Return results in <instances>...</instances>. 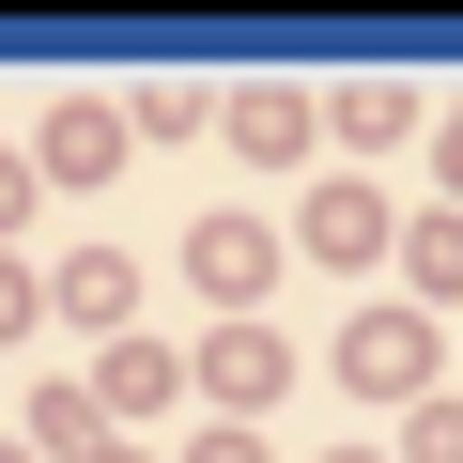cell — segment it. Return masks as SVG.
Wrapping results in <instances>:
<instances>
[{
    "label": "cell",
    "instance_id": "6da1fadb",
    "mask_svg": "<svg viewBox=\"0 0 463 463\" xmlns=\"http://www.w3.org/2000/svg\"><path fill=\"white\" fill-rule=\"evenodd\" d=\"M185 279H201L216 309H248V294L279 279V248H263V232H248V216H201V248H185Z\"/></svg>",
    "mask_w": 463,
    "mask_h": 463
},
{
    "label": "cell",
    "instance_id": "277c9868",
    "mask_svg": "<svg viewBox=\"0 0 463 463\" xmlns=\"http://www.w3.org/2000/svg\"><path fill=\"white\" fill-rule=\"evenodd\" d=\"M417 355H432L417 325H355V340H340V371H371V386H417Z\"/></svg>",
    "mask_w": 463,
    "mask_h": 463
},
{
    "label": "cell",
    "instance_id": "52a82bcc",
    "mask_svg": "<svg viewBox=\"0 0 463 463\" xmlns=\"http://www.w3.org/2000/svg\"><path fill=\"white\" fill-rule=\"evenodd\" d=\"M417 463H463V402H432V417H417Z\"/></svg>",
    "mask_w": 463,
    "mask_h": 463
},
{
    "label": "cell",
    "instance_id": "8992f818",
    "mask_svg": "<svg viewBox=\"0 0 463 463\" xmlns=\"http://www.w3.org/2000/svg\"><path fill=\"white\" fill-rule=\"evenodd\" d=\"M417 279H432V294H463V216H432V232H417Z\"/></svg>",
    "mask_w": 463,
    "mask_h": 463
},
{
    "label": "cell",
    "instance_id": "9c48e42d",
    "mask_svg": "<svg viewBox=\"0 0 463 463\" xmlns=\"http://www.w3.org/2000/svg\"><path fill=\"white\" fill-rule=\"evenodd\" d=\"M0 325H32V294H16V279H0Z\"/></svg>",
    "mask_w": 463,
    "mask_h": 463
},
{
    "label": "cell",
    "instance_id": "7a4b0ae2",
    "mask_svg": "<svg viewBox=\"0 0 463 463\" xmlns=\"http://www.w3.org/2000/svg\"><path fill=\"white\" fill-rule=\"evenodd\" d=\"M309 248H325V263H371V248H386L371 185H325V201H309Z\"/></svg>",
    "mask_w": 463,
    "mask_h": 463
},
{
    "label": "cell",
    "instance_id": "5b68a950",
    "mask_svg": "<svg viewBox=\"0 0 463 463\" xmlns=\"http://www.w3.org/2000/svg\"><path fill=\"white\" fill-rule=\"evenodd\" d=\"M124 294H139V279H124V263H109V248H93V263H62V309H93V325H109V309H124Z\"/></svg>",
    "mask_w": 463,
    "mask_h": 463
},
{
    "label": "cell",
    "instance_id": "ba28073f",
    "mask_svg": "<svg viewBox=\"0 0 463 463\" xmlns=\"http://www.w3.org/2000/svg\"><path fill=\"white\" fill-rule=\"evenodd\" d=\"M201 463H263V448H248V432H216V448H201Z\"/></svg>",
    "mask_w": 463,
    "mask_h": 463
},
{
    "label": "cell",
    "instance_id": "30bf717a",
    "mask_svg": "<svg viewBox=\"0 0 463 463\" xmlns=\"http://www.w3.org/2000/svg\"><path fill=\"white\" fill-rule=\"evenodd\" d=\"M448 185H463V124H448Z\"/></svg>",
    "mask_w": 463,
    "mask_h": 463
},
{
    "label": "cell",
    "instance_id": "3957f363",
    "mask_svg": "<svg viewBox=\"0 0 463 463\" xmlns=\"http://www.w3.org/2000/svg\"><path fill=\"white\" fill-rule=\"evenodd\" d=\"M47 170H62V185L124 170V124H109V109H62V124H47Z\"/></svg>",
    "mask_w": 463,
    "mask_h": 463
}]
</instances>
